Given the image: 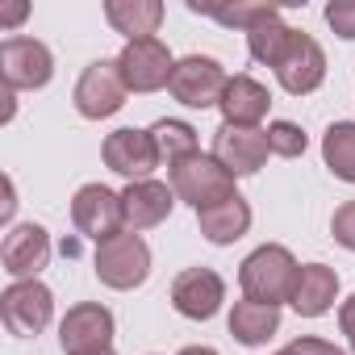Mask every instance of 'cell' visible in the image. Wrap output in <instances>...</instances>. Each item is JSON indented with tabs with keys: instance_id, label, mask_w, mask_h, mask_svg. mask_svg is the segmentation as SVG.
Here are the masks:
<instances>
[{
	"instance_id": "cb8c5ba5",
	"label": "cell",
	"mask_w": 355,
	"mask_h": 355,
	"mask_svg": "<svg viewBox=\"0 0 355 355\" xmlns=\"http://www.w3.org/2000/svg\"><path fill=\"white\" fill-rule=\"evenodd\" d=\"M293 38H297V30H288L280 17H272V21H263V26H255V30L247 34V51H251L255 63L280 67V59H284V51L293 46Z\"/></svg>"
},
{
	"instance_id": "277c9868",
	"label": "cell",
	"mask_w": 355,
	"mask_h": 355,
	"mask_svg": "<svg viewBox=\"0 0 355 355\" xmlns=\"http://www.w3.org/2000/svg\"><path fill=\"white\" fill-rule=\"evenodd\" d=\"M0 318H5L9 334H17V338L42 334L55 318V293L42 280H13L0 293Z\"/></svg>"
},
{
	"instance_id": "7a4b0ae2",
	"label": "cell",
	"mask_w": 355,
	"mask_h": 355,
	"mask_svg": "<svg viewBox=\"0 0 355 355\" xmlns=\"http://www.w3.org/2000/svg\"><path fill=\"white\" fill-rule=\"evenodd\" d=\"M171 193L180 197V201H189L197 214H205V209H214V205H222V201H230V197H239L234 193V175L214 159V155H189V159H180L171 167Z\"/></svg>"
},
{
	"instance_id": "ffe728a7",
	"label": "cell",
	"mask_w": 355,
	"mask_h": 355,
	"mask_svg": "<svg viewBox=\"0 0 355 355\" xmlns=\"http://www.w3.org/2000/svg\"><path fill=\"white\" fill-rule=\"evenodd\" d=\"M276 330H280V305L234 301V309H230V334H234L243 347H263Z\"/></svg>"
},
{
	"instance_id": "e0dca14e",
	"label": "cell",
	"mask_w": 355,
	"mask_h": 355,
	"mask_svg": "<svg viewBox=\"0 0 355 355\" xmlns=\"http://www.w3.org/2000/svg\"><path fill=\"white\" fill-rule=\"evenodd\" d=\"M222 117H226V125H247V130H259V121L268 117V109H272V92L259 84V80H251V76H234L230 84H226V92H222Z\"/></svg>"
},
{
	"instance_id": "44dd1931",
	"label": "cell",
	"mask_w": 355,
	"mask_h": 355,
	"mask_svg": "<svg viewBox=\"0 0 355 355\" xmlns=\"http://www.w3.org/2000/svg\"><path fill=\"white\" fill-rule=\"evenodd\" d=\"M105 17L117 34H125L130 42L134 38H155L159 21H163V5L159 0H109L105 5Z\"/></svg>"
},
{
	"instance_id": "f546056e",
	"label": "cell",
	"mask_w": 355,
	"mask_h": 355,
	"mask_svg": "<svg viewBox=\"0 0 355 355\" xmlns=\"http://www.w3.org/2000/svg\"><path fill=\"white\" fill-rule=\"evenodd\" d=\"M338 326H343V334H347V343H351V355H355V293L338 305Z\"/></svg>"
},
{
	"instance_id": "ac0fdd59",
	"label": "cell",
	"mask_w": 355,
	"mask_h": 355,
	"mask_svg": "<svg viewBox=\"0 0 355 355\" xmlns=\"http://www.w3.org/2000/svg\"><path fill=\"white\" fill-rule=\"evenodd\" d=\"M338 297V272L326 268V263H305L297 272V288H293V309L301 318H322Z\"/></svg>"
},
{
	"instance_id": "52a82bcc",
	"label": "cell",
	"mask_w": 355,
	"mask_h": 355,
	"mask_svg": "<svg viewBox=\"0 0 355 355\" xmlns=\"http://www.w3.org/2000/svg\"><path fill=\"white\" fill-rule=\"evenodd\" d=\"M230 76L222 71L218 59H205V55H189L175 63L171 71V96L189 105V109H209V105H222V92H226Z\"/></svg>"
},
{
	"instance_id": "484cf974",
	"label": "cell",
	"mask_w": 355,
	"mask_h": 355,
	"mask_svg": "<svg viewBox=\"0 0 355 355\" xmlns=\"http://www.w3.org/2000/svg\"><path fill=\"white\" fill-rule=\"evenodd\" d=\"M268 146H272V155H280V159H297V155H305L309 138H305V130L293 125V121H272V125H268Z\"/></svg>"
},
{
	"instance_id": "30bf717a",
	"label": "cell",
	"mask_w": 355,
	"mask_h": 355,
	"mask_svg": "<svg viewBox=\"0 0 355 355\" xmlns=\"http://www.w3.org/2000/svg\"><path fill=\"white\" fill-rule=\"evenodd\" d=\"M0 76L5 88H46L55 76V55L38 38H5L0 42Z\"/></svg>"
},
{
	"instance_id": "1f68e13d",
	"label": "cell",
	"mask_w": 355,
	"mask_h": 355,
	"mask_svg": "<svg viewBox=\"0 0 355 355\" xmlns=\"http://www.w3.org/2000/svg\"><path fill=\"white\" fill-rule=\"evenodd\" d=\"M13 209H17V197H13V180H5V209H0V214H5V222L13 218Z\"/></svg>"
},
{
	"instance_id": "d4e9b609",
	"label": "cell",
	"mask_w": 355,
	"mask_h": 355,
	"mask_svg": "<svg viewBox=\"0 0 355 355\" xmlns=\"http://www.w3.org/2000/svg\"><path fill=\"white\" fill-rule=\"evenodd\" d=\"M193 9H197V5H193ZM197 13H209L214 21H222V26H239V30H247V34H251L255 26L280 17L276 5H234V9H197Z\"/></svg>"
},
{
	"instance_id": "8fae6325",
	"label": "cell",
	"mask_w": 355,
	"mask_h": 355,
	"mask_svg": "<svg viewBox=\"0 0 355 355\" xmlns=\"http://www.w3.org/2000/svg\"><path fill=\"white\" fill-rule=\"evenodd\" d=\"M101 155H105V167L117 171V175H125L130 184H134V180H150V171L163 163L159 150H155L150 130H134V125L113 130V134L105 138V150H101Z\"/></svg>"
},
{
	"instance_id": "83f0119b",
	"label": "cell",
	"mask_w": 355,
	"mask_h": 355,
	"mask_svg": "<svg viewBox=\"0 0 355 355\" xmlns=\"http://www.w3.org/2000/svg\"><path fill=\"white\" fill-rule=\"evenodd\" d=\"M330 234H334L338 247L355 251V201H343V205L334 209V218H330Z\"/></svg>"
},
{
	"instance_id": "4fadbf2b",
	"label": "cell",
	"mask_w": 355,
	"mask_h": 355,
	"mask_svg": "<svg viewBox=\"0 0 355 355\" xmlns=\"http://www.w3.org/2000/svg\"><path fill=\"white\" fill-rule=\"evenodd\" d=\"M272 146H268V130H247V125H226L214 134V159L234 175H255L268 163Z\"/></svg>"
},
{
	"instance_id": "d6a6232c",
	"label": "cell",
	"mask_w": 355,
	"mask_h": 355,
	"mask_svg": "<svg viewBox=\"0 0 355 355\" xmlns=\"http://www.w3.org/2000/svg\"><path fill=\"white\" fill-rule=\"evenodd\" d=\"M180 355H218V351H214V347H184Z\"/></svg>"
},
{
	"instance_id": "5bb4252c",
	"label": "cell",
	"mask_w": 355,
	"mask_h": 355,
	"mask_svg": "<svg viewBox=\"0 0 355 355\" xmlns=\"http://www.w3.org/2000/svg\"><path fill=\"white\" fill-rule=\"evenodd\" d=\"M0 263L13 280H38V272L51 263V234L38 222H21L5 234L0 247Z\"/></svg>"
},
{
	"instance_id": "7c38bea8",
	"label": "cell",
	"mask_w": 355,
	"mask_h": 355,
	"mask_svg": "<svg viewBox=\"0 0 355 355\" xmlns=\"http://www.w3.org/2000/svg\"><path fill=\"white\" fill-rule=\"evenodd\" d=\"M226 301V280L214 268H189L171 280V305L193 322H209Z\"/></svg>"
},
{
	"instance_id": "d6986e66",
	"label": "cell",
	"mask_w": 355,
	"mask_h": 355,
	"mask_svg": "<svg viewBox=\"0 0 355 355\" xmlns=\"http://www.w3.org/2000/svg\"><path fill=\"white\" fill-rule=\"evenodd\" d=\"M197 222H201V234H205L214 247H230V243H239V239L251 230V205H247L243 197H230V201H222V205L197 214Z\"/></svg>"
},
{
	"instance_id": "4dcf8cb0",
	"label": "cell",
	"mask_w": 355,
	"mask_h": 355,
	"mask_svg": "<svg viewBox=\"0 0 355 355\" xmlns=\"http://www.w3.org/2000/svg\"><path fill=\"white\" fill-rule=\"evenodd\" d=\"M26 13H30V5H26V0H17V5H5V9H0V30H13V26H21V21H26Z\"/></svg>"
},
{
	"instance_id": "4316f807",
	"label": "cell",
	"mask_w": 355,
	"mask_h": 355,
	"mask_svg": "<svg viewBox=\"0 0 355 355\" xmlns=\"http://www.w3.org/2000/svg\"><path fill=\"white\" fill-rule=\"evenodd\" d=\"M326 26L338 38L355 42V0H330V5H326Z\"/></svg>"
},
{
	"instance_id": "6da1fadb",
	"label": "cell",
	"mask_w": 355,
	"mask_h": 355,
	"mask_svg": "<svg viewBox=\"0 0 355 355\" xmlns=\"http://www.w3.org/2000/svg\"><path fill=\"white\" fill-rule=\"evenodd\" d=\"M297 259L288 247L280 243H263L255 247L243 268H239V284H243V297L247 301H263V305H280V301H293V288H297Z\"/></svg>"
},
{
	"instance_id": "8992f818",
	"label": "cell",
	"mask_w": 355,
	"mask_h": 355,
	"mask_svg": "<svg viewBox=\"0 0 355 355\" xmlns=\"http://www.w3.org/2000/svg\"><path fill=\"white\" fill-rule=\"evenodd\" d=\"M71 222L84 239H92L96 247L117 239L125 226V209H121V193L105 189V184H84L71 201Z\"/></svg>"
},
{
	"instance_id": "ba28073f",
	"label": "cell",
	"mask_w": 355,
	"mask_h": 355,
	"mask_svg": "<svg viewBox=\"0 0 355 355\" xmlns=\"http://www.w3.org/2000/svg\"><path fill=\"white\" fill-rule=\"evenodd\" d=\"M117 67H121V80L130 92H159L171 84V51L159 42V38H134L125 42V51L117 55Z\"/></svg>"
},
{
	"instance_id": "3957f363",
	"label": "cell",
	"mask_w": 355,
	"mask_h": 355,
	"mask_svg": "<svg viewBox=\"0 0 355 355\" xmlns=\"http://www.w3.org/2000/svg\"><path fill=\"white\" fill-rule=\"evenodd\" d=\"M92 268H96V280H101L105 288H117V293L138 288V284L150 276V247H146L134 230H121L117 239H109V243L96 247Z\"/></svg>"
},
{
	"instance_id": "2e32d148",
	"label": "cell",
	"mask_w": 355,
	"mask_h": 355,
	"mask_svg": "<svg viewBox=\"0 0 355 355\" xmlns=\"http://www.w3.org/2000/svg\"><path fill=\"white\" fill-rule=\"evenodd\" d=\"M171 205H175V193H171L167 184H159V180H134V184H125V193H121L125 226H130L134 234H138V230H150V226H159V222H167Z\"/></svg>"
},
{
	"instance_id": "836d02e7",
	"label": "cell",
	"mask_w": 355,
	"mask_h": 355,
	"mask_svg": "<svg viewBox=\"0 0 355 355\" xmlns=\"http://www.w3.org/2000/svg\"><path fill=\"white\" fill-rule=\"evenodd\" d=\"M105 355H113V351H105Z\"/></svg>"
},
{
	"instance_id": "9c48e42d",
	"label": "cell",
	"mask_w": 355,
	"mask_h": 355,
	"mask_svg": "<svg viewBox=\"0 0 355 355\" xmlns=\"http://www.w3.org/2000/svg\"><path fill=\"white\" fill-rule=\"evenodd\" d=\"M113 343V313L96 301L71 305L59 322V347L63 355H105Z\"/></svg>"
},
{
	"instance_id": "7402d4cb",
	"label": "cell",
	"mask_w": 355,
	"mask_h": 355,
	"mask_svg": "<svg viewBox=\"0 0 355 355\" xmlns=\"http://www.w3.org/2000/svg\"><path fill=\"white\" fill-rule=\"evenodd\" d=\"M322 159L338 180L355 184V121H334L322 138Z\"/></svg>"
},
{
	"instance_id": "603a6c76",
	"label": "cell",
	"mask_w": 355,
	"mask_h": 355,
	"mask_svg": "<svg viewBox=\"0 0 355 355\" xmlns=\"http://www.w3.org/2000/svg\"><path fill=\"white\" fill-rule=\"evenodd\" d=\"M150 138H155L159 159H167V167H175L180 159H189V155L201 150V146H197V130H193L189 121H171V117H163V121L150 125Z\"/></svg>"
},
{
	"instance_id": "9a60e30c",
	"label": "cell",
	"mask_w": 355,
	"mask_h": 355,
	"mask_svg": "<svg viewBox=\"0 0 355 355\" xmlns=\"http://www.w3.org/2000/svg\"><path fill=\"white\" fill-rule=\"evenodd\" d=\"M276 80L293 96H309L313 88H322V80H326V55H322V46L309 34H297L293 46L284 51L280 67H276Z\"/></svg>"
},
{
	"instance_id": "f1b7e54d",
	"label": "cell",
	"mask_w": 355,
	"mask_h": 355,
	"mask_svg": "<svg viewBox=\"0 0 355 355\" xmlns=\"http://www.w3.org/2000/svg\"><path fill=\"white\" fill-rule=\"evenodd\" d=\"M280 355H347V351H343V347H334V343H326V338L301 334V338H293Z\"/></svg>"
},
{
	"instance_id": "5b68a950",
	"label": "cell",
	"mask_w": 355,
	"mask_h": 355,
	"mask_svg": "<svg viewBox=\"0 0 355 355\" xmlns=\"http://www.w3.org/2000/svg\"><path fill=\"white\" fill-rule=\"evenodd\" d=\"M125 80H121V67L117 59H96L84 67L80 84H76V113L88 117V121H101V117H113L121 105H125Z\"/></svg>"
}]
</instances>
